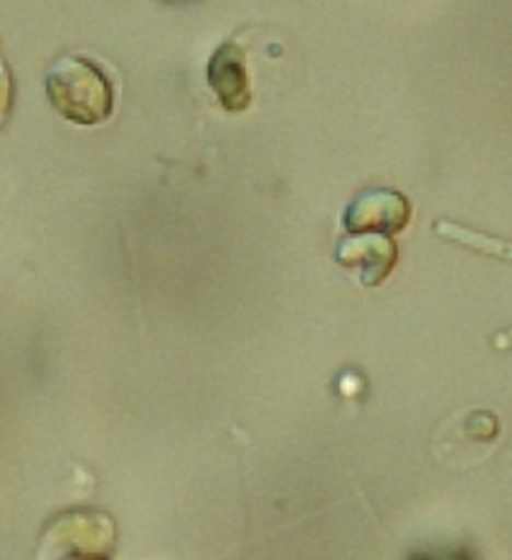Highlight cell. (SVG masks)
<instances>
[{
	"mask_svg": "<svg viewBox=\"0 0 512 560\" xmlns=\"http://www.w3.org/2000/svg\"><path fill=\"white\" fill-rule=\"evenodd\" d=\"M46 97L54 112L74 125H102L115 109V90L97 61L61 56L46 74Z\"/></svg>",
	"mask_w": 512,
	"mask_h": 560,
	"instance_id": "6da1fadb",
	"label": "cell"
},
{
	"mask_svg": "<svg viewBox=\"0 0 512 560\" xmlns=\"http://www.w3.org/2000/svg\"><path fill=\"white\" fill-rule=\"evenodd\" d=\"M409 198L391 188H373L358 196L342 213V226L350 234H398L409 226Z\"/></svg>",
	"mask_w": 512,
	"mask_h": 560,
	"instance_id": "7a4b0ae2",
	"label": "cell"
},
{
	"mask_svg": "<svg viewBox=\"0 0 512 560\" xmlns=\"http://www.w3.org/2000/svg\"><path fill=\"white\" fill-rule=\"evenodd\" d=\"M208 84L221 107L229 112H244L252 104L249 71L246 54L236 42H223L208 61Z\"/></svg>",
	"mask_w": 512,
	"mask_h": 560,
	"instance_id": "3957f363",
	"label": "cell"
},
{
	"mask_svg": "<svg viewBox=\"0 0 512 560\" xmlns=\"http://www.w3.org/2000/svg\"><path fill=\"white\" fill-rule=\"evenodd\" d=\"M335 259L342 267L358 269L360 282L365 287H375L394 271L398 249L386 234H356L353 238L340 242L335 249Z\"/></svg>",
	"mask_w": 512,
	"mask_h": 560,
	"instance_id": "277c9868",
	"label": "cell"
},
{
	"mask_svg": "<svg viewBox=\"0 0 512 560\" xmlns=\"http://www.w3.org/2000/svg\"><path fill=\"white\" fill-rule=\"evenodd\" d=\"M409 560H475L467 548H444V550H423L414 553Z\"/></svg>",
	"mask_w": 512,
	"mask_h": 560,
	"instance_id": "5b68a950",
	"label": "cell"
},
{
	"mask_svg": "<svg viewBox=\"0 0 512 560\" xmlns=\"http://www.w3.org/2000/svg\"><path fill=\"white\" fill-rule=\"evenodd\" d=\"M61 560H107V558L100 556L97 550H74V553L63 556Z\"/></svg>",
	"mask_w": 512,
	"mask_h": 560,
	"instance_id": "8992f818",
	"label": "cell"
}]
</instances>
